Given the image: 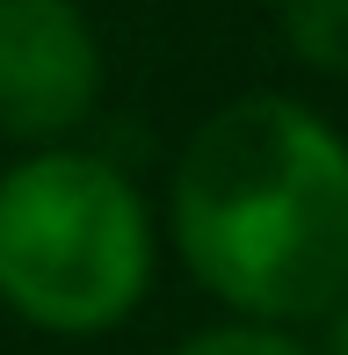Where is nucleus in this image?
<instances>
[{
  "label": "nucleus",
  "mask_w": 348,
  "mask_h": 355,
  "mask_svg": "<svg viewBox=\"0 0 348 355\" xmlns=\"http://www.w3.org/2000/svg\"><path fill=\"white\" fill-rule=\"evenodd\" d=\"M167 218L218 304L320 319L348 283V138L290 94H240L189 138Z\"/></svg>",
  "instance_id": "f257e3e1"
},
{
  "label": "nucleus",
  "mask_w": 348,
  "mask_h": 355,
  "mask_svg": "<svg viewBox=\"0 0 348 355\" xmlns=\"http://www.w3.org/2000/svg\"><path fill=\"white\" fill-rule=\"evenodd\" d=\"M153 283V225L102 153L37 145L0 174V304L37 334H109Z\"/></svg>",
  "instance_id": "f03ea898"
},
{
  "label": "nucleus",
  "mask_w": 348,
  "mask_h": 355,
  "mask_svg": "<svg viewBox=\"0 0 348 355\" xmlns=\"http://www.w3.org/2000/svg\"><path fill=\"white\" fill-rule=\"evenodd\" d=\"M102 94V44L73 0H0V131L58 145Z\"/></svg>",
  "instance_id": "7ed1b4c3"
},
{
  "label": "nucleus",
  "mask_w": 348,
  "mask_h": 355,
  "mask_svg": "<svg viewBox=\"0 0 348 355\" xmlns=\"http://www.w3.org/2000/svg\"><path fill=\"white\" fill-rule=\"evenodd\" d=\"M283 37L312 73L348 80V0H276Z\"/></svg>",
  "instance_id": "20e7f679"
},
{
  "label": "nucleus",
  "mask_w": 348,
  "mask_h": 355,
  "mask_svg": "<svg viewBox=\"0 0 348 355\" xmlns=\"http://www.w3.org/2000/svg\"><path fill=\"white\" fill-rule=\"evenodd\" d=\"M174 355H312V348L290 327H276V319H225V327L189 334Z\"/></svg>",
  "instance_id": "39448f33"
},
{
  "label": "nucleus",
  "mask_w": 348,
  "mask_h": 355,
  "mask_svg": "<svg viewBox=\"0 0 348 355\" xmlns=\"http://www.w3.org/2000/svg\"><path fill=\"white\" fill-rule=\"evenodd\" d=\"M320 319H327V355H348V283H341V297L327 304Z\"/></svg>",
  "instance_id": "423d86ee"
}]
</instances>
